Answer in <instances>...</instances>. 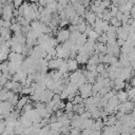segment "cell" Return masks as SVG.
<instances>
[{
  "label": "cell",
  "mask_w": 135,
  "mask_h": 135,
  "mask_svg": "<svg viewBox=\"0 0 135 135\" xmlns=\"http://www.w3.org/2000/svg\"><path fill=\"white\" fill-rule=\"evenodd\" d=\"M7 60L9 62H14V63H18V64H22V62L24 61V56L20 53H15V52H9V54L7 55Z\"/></svg>",
  "instance_id": "obj_2"
},
{
  "label": "cell",
  "mask_w": 135,
  "mask_h": 135,
  "mask_svg": "<svg viewBox=\"0 0 135 135\" xmlns=\"http://www.w3.org/2000/svg\"><path fill=\"white\" fill-rule=\"evenodd\" d=\"M28 97L27 96H23L22 95V97H20L19 99H18V102H17V104H16V109L17 110H22V108L27 103V101H28Z\"/></svg>",
  "instance_id": "obj_7"
},
{
  "label": "cell",
  "mask_w": 135,
  "mask_h": 135,
  "mask_svg": "<svg viewBox=\"0 0 135 135\" xmlns=\"http://www.w3.org/2000/svg\"><path fill=\"white\" fill-rule=\"evenodd\" d=\"M109 23H110V25H112V26H114V27H119V26H121V22L120 21H118L115 17H112L111 19H110V21H109Z\"/></svg>",
  "instance_id": "obj_13"
},
{
  "label": "cell",
  "mask_w": 135,
  "mask_h": 135,
  "mask_svg": "<svg viewBox=\"0 0 135 135\" xmlns=\"http://www.w3.org/2000/svg\"><path fill=\"white\" fill-rule=\"evenodd\" d=\"M73 102L71 101H66L65 102V107H64V111L65 113H70V112H73Z\"/></svg>",
  "instance_id": "obj_19"
},
{
  "label": "cell",
  "mask_w": 135,
  "mask_h": 135,
  "mask_svg": "<svg viewBox=\"0 0 135 135\" xmlns=\"http://www.w3.org/2000/svg\"><path fill=\"white\" fill-rule=\"evenodd\" d=\"M66 62H68V69H69V72H75L76 70H78V62L76 61V59H73V58H69L66 59Z\"/></svg>",
  "instance_id": "obj_6"
},
{
  "label": "cell",
  "mask_w": 135,
  "mask_h": 135,
  "mask_svg": "<svg viewBox=\"0 0 135 135\" xmlns=\"http://www.w3.org/2000/svg\"><path fill=\"white\" fill-rule=\"evenodd\" d=\"M69 23H70V21L66 20V19L60 20V22H59V27H60V28H64V26H65V25H69Z\"/></svg>",
  "instance_id": "obj_27"
},
{
  "label": "cell",
  "mask_w": 135,
  "mask_h": 135,
  "mask_svg": "<svg viewBox=\"0 0 135 135\" xmlns=\"http://www.w3.org/2000/svg\"><path fill=\"white\" fill-rule=\"evenodd\" d=\"M130 84H131V86H135V76L130 79Z\"/></svg>",
  "instance_id": "obj_36"
},
{
  "label": "cell",
  "mask_w": 135,
  "mask_h": 135,
  "mask_svg": "<svg viewBox=\"0 0 135 135\" xmlns=\"http://www.w3.org/2000/svg\"><path fill=\"white\" fill-rule=\"evenodd\" d=\"M119 55H120V47H119L117 44H115V45L113 46V56L116 57V58H118Z\"/></svg>",
  "instance_id": "obj_20"
},
{
  "label": "cell",
  "mask_w": 135,
  "mask_h": 135,
  "mask_svg": "<svg viewBox=\"0 0 135 135\" xmlns=\"http://www.w3.org/2000/svg\"><path fill=\"white\" fill-rule=\"evenodd\" d=\"M0 72L1 73L8 72V62L7 61H3V62L0 63Z\"/></svg>",
  "instance_id": "obj_15"
},
{
  "label": "cell",
  "mask_w": 135,
  "mask_h": 135,
  "mask_svg": "<svg viewBox=\"0 0 135 135\" xmlns=\"http://www.w3.org/2000/svg\"><path fill=\"white\" fill-rule=\"evenodd\" d=\"M18 99H19V96H18V94H15L12 98H9L7 101L12 104V105H14V107H16V104H17V102H18Z\"/></svg>",
  "instance_id": "obj_18"
},
{
  "label": "cell",
  "mask_w": 135,
  "mask_h": 135,
  "mask_svg": "<svg viewBox=\"0 0 135 135\" xmlns=\"http://www.w3.org/2000/svg\"><path fill=\"white\" fill-rule=\"evenodd\" d=\"M98 63H99L98 54L94 53L92 56H90V58H89V60H88V63H86V64H95V65H97Z\"/></svg>",
  "instance_id": "obj_9"
},
{
  "label": "cell",
  "mask_w": 135,
  "mask_h": 135,
  "mask_svg": "<svg viewBox=\"0 0 135 135\" xmlns=\"http://www.w3.org/2000/svg\"><path fill=\"white\" fill-rule=\"evenodd\" d=\"M58 71H59L61 74H64V73H68V72H69V69H68V62H66L65 59H63V61H62L61 64L59 65Z\"/></svg>",
  "instance_id": "obj_12"
},
{
  "label": "cell",
  "mask_w": 135,
  "mask_h": 135,
  "mask_svg": "<svg viewBox=\"0 0 135 135\" xmlns=\"http://www.w3.org/2000/svg\"><path fill=\"white\" fill-rule=\"evenodd\" d=\"M83 98L79 95V94H77V95H75V97H74V99H73V104H79V103H83Z\"/></svg>",
  "instance_id": "obj_16"
},
{
  "label": "cell",
  "mask_w": 135,
  "mask_h": 135,
  "mask_svg": "<svg viewBox=\"0 0 135 135\" xmlns=\"http://www.w3.org/2000/svg\"><path fill=\"white\" fill-rule=\"evenodd\" d=\"M96 66L97 65H95V64H86L85 70L89 72H93V71H96Z\"/></svg>",
  "instance_id": "obj_29"
},
{
  "label": "cell",
  "mask_w": 135,
  "mask_h": 135,
  "mask_svg": "<svg viewBox=\"0 0 135 135\" xmlns=\"http://www.w3.org/2000/svg\"><path fill=\"white\" fill-rule=\"evenodd\" d=\"M116 96H117L119 102H126L128 100V98H129L128 97V93L126 91H123V90L118 91V93H116Z\"/></svg>",
  "instance_id": "obj_8"
},
{
  "label": "cell",
  "mask_w": 135,
  "mask_h": 135,
  "mask_svg": "<svg viewBox=\"0 0 135 135\" xmlns=\"http://www.w3.org/2000/svg\"><path fill=\"white\" fill-rule=\"evenodd\" d=\"M133 5H134V3L132 2V0L127 1V2H126V4H124V6H126V11H129V12H130V11L132 9Z\"/></svg>",
  "instance_id": "obj_26"
},
{
  "label": "cell",
  "mask_w": 135,
  "mask_h": 135,
  "mask_svg": "<svg viewBox=\"0 0 135 135\" xmlns=\"http://www.w3.org/2000/svg\"><path fill=\"white\" fill-rule=\"evenodd\" d=\"M63 114H64V113H63V111H62V110H57V111H56V114H55V116L58 118V117L62 116Z\"/></svg>",
  "instance_id": "obj_34"
},
{
  "label": "cell",
  "mask_w": 135,
  "mask_h": 135,
  "mask_svg": "<svg viewBox=\"0 0 135 135\" xmlns=\"http://www.w3.org/2000/svg\"><path fill=\"white\" fill-rule=\"evenodd\" d=\"M124 85H126V81H122L118 84H115L114 85V90L115 91H120V90H123L124 89Z\"/></svg>",
  "instance_id": "obj_23"
},
{
  "label": "cell",
  "mask_w": 135,
  "mask_h": 135,
  "mask_svg": "<svg viewBox=\"0 0 135 135\" xmlns=\"http://www.w3.org/2000/svg\"><path fill=\"white\" fill-rule=\"evenodd\" d=\"M15 84H16V81H13V80L11 79V80H7V81H6V83L4 84L3 88H4L5 90H7V91H12L13 88L15 86Z\"/></svg>",
  "instance_id": "obj_14"
},
{
  "label": "cell",
  "mask_w": 135,
  "mask_h": 135,
  "mask_svg": "<svg viewBox=\"0 0 135 135\" xmlns=\"http://www.w3.org/2000/svg\"><path fill=\"white\" fill-rule=\"evenodd\" d=\"M122 17H123V13H121V12H119V11H118V13L116 14L115 18H116L118 21H120V22H121V20H122Z\"/></svg>",
  "instance_id": "obj_30"
},
{
  "label": "cell",
  "mask_w": 135,
  "mask_h": 135,
  "mask_svg": "<svg viewBox=\"0 0 135 135\" xmlns=\"http://www.w3.org/2000/svg\"><path fill=\"white\" fill-rule=\"evenodd\" d=\"M59 96H60V99L61 100H64V99H68V96H69V93L65 91V90H63L60 94H59Z\"/></svg>",
  "instance_id": "obj_28"
},
{
  "label": "cell",
  "mask_w": 135,
  "mask_h": 135,
  "mask_svg": "<svg viewBox=\"0 0 135 135\" xmlns=\"http://www.w3.org/2000/svg\"><path fill=\"white\" fill-rule=\"evenodd\" d=\"M38 4H39L40 6L46 7V5H47V0H38Z\"/></svg>",
  "instance_id": "obj_32"
},
{
  "label": "cell",
  "mask_w": 135,
  "mask_h": 135,
  "mask_svg": "<svg viewBox=\"0 0 135 135\" xmlns=\"http://www.w3.org/2000/svg\"><path fill=\"white\" fill-rule=\"evenodd\" d=\"M91 3H92L91 0H82V1H81V4H82L84 7H89V5H90Z\"/></svg>",
  "instance_id": "obj_33"
},
{
  "label": "cell",
  "mask_w": 135,
  "mask_h": 135,
  "mask_svg": "<svg viewBox=\"0 0 135 135\" xmlns=\"http://www.w3.org/2000/svg\"><path fill=\"white\" fill-rule=\"evenodd\" d=\"M117 122V118L115 115H109L108 116V119H107V122H105V126L108 127H112V126H115Z\"/></svg>",
  "instance_id": "obj_11"
},
{
  "label": "cell",
  "mask_w": 135,
  "mask_h": 135,
  "mask_svg": "<svg viewBox=\"0 0 135 135\" xmlns=\"http://www.w3.org/2000/svg\"><path fill=\"white\" fill-rule=\"evenodd\" d=\"M70 34H71V32L68 28H59L57 34H56V39H57L58 43L61 44V43L65 42L66 40H69Z\"/></svg>",
  "instance_id": "obj_1"
},
{
  "label": "cell",
  "mask_w": 135,
  "mask_h": 135,
  "mask_svg": "<svg viewBox=\"0 0 135 135\" xmlns=\"http://www.w3.org/2000/svg\"><path fill=\"white\" fill-rule=\"evenodd\" d=\"M131 116H132V119H133V120H135V112H134V111H132Z\"/></svg>",
  "instance_id": "obj_37"
},
{
  "label": "cell",
  "mask_w": 135,
  "mask_h": 135,
  "mask_svg": "<svg viewBox=\"0 0 135 135\" xmlns=\"http://www.w3.org/2000/svg\"><path fill=\"white\" fill-rule=\"evenodd\" d=\"M89 58H90V56L88 55L86 52H78L75 59L78 62V64H84V63H88Z\"/></svg>",
  "instance_id": "obj_5"
},
{
  "label": "cell",
  "mask_w": 135,
  "mask_h": 135,
  "mask_svg": "<svg viewBox=\"0 0 135 135\" xmlns=\"http://www.w3.org/2000/svg\"><path fill=\"white\" fill-rule=\"evenodd\" d=\"M11 25H12L11 21H3V26H4V27L9 28V27H11Z\"/></svg>",
  "instance_id": "obj_35"
},
{
  "label": "cell",
  "mask_w": 135,
  "mask_h": 135,
  "mask_svg": "<svg viewBox=\"0 0 135 135\" xmlns=\"http://www.w3.org/2000/svg\"><path fill=\"white\" fill-rule=\"evenodd\" d=\"M23 4V0H13V5L15 8H19Z\"/></svg>",
  "instance_id": "obj_25"
},
{
  "label": "cell",
  "mask_w": 135,
  "mask_h": 135,
  "mask_svg": "<svg viewBox=\"0 0 135 135\" xmlns=\"http://www.w3.org/2000/svg\"><path fill=\"white\" fill-rule=\"evenodd\" d=\"M116 35H117V38L122 39V40L126 41L128 39V37H129V31L121 25V26L116 28Z\"/></svg>",
  "instance_id": "obj_4"
},
{
  "label": "cell",
  "mask_w": 135,
  "mask_h": 135,
  "mask_svg": "<svg viewBox=\"0 0 135 135\" xmlns=\"http://www.w3.org/2000/svg\"><path fill=\"white\" fill-rule=\"evenodd\" d=\"M49 127H50V130L60 132V129L62 128V123L59 122V121H54V122H51V123L49 124Z\"/></svg>",
  "instance_id": "obj_10"
},
{
  "label": "cell",
  "mask_w": 135,
  "mask_h": 135,
  "mask_svg": "<svg viewBox=\"0 0 135 135\" xmlns=\"http://www.w3.org/2000/svg\"><path fill=\"white\" fill-rule=\"evenodd\" d=\"M127 93H128V97H129V99H131L132 97H134V96H135V86H132L130 90L127 91Z\"/></svg>",
  "instance_id": "obj_24"
},
{
  "label": "cell",
  "mask_w": 135,
  "mask_h": 135,
  "mask_svg": "<svg viewBox=\"0 0 135 135\" xmlns=\"http://www.w3.org/2000/svg\"><path fill=\"white\" fill-rule=\"evenodd\" d=\"M133 111H134V112H135V107H134V109H133Z\"/></svg>",
  "instance_id": "obj_39"
},
{
  "label": "cell",
  "mask_w": 135,
  "mask_h": 135,
  "mask_svg": "<svg viewBox=\"0 0 135 135\" xmlns=\"http://www.w3.org/2000/svg\"><path fill=\"white\" fill-rule=\"evenodd\" d=\"M105 71V68H104V64L103 63H98L97 66H96V72L100 75L101 73H103Z\"/></svg>",
  "instance_id": "obj_22"
},
{
  "label": "cell",
  "mask_w": 135,
  "mask_h": 135,
  "mask_svg": "<svg viewBox=\"0 0 135 135\" xmlns=\"http://www.w3.org/2000/svg\"><path fill=\"white\" fill-rule=\"evenodd\" d=\"M97 40H98V42L105 44V43L108 42V36H107V34H105V33H102L101 35H99V37H98Z\"/></svg>",
  "instance_id": "obj_17"
},
{
  "label": "cell",
  "mask_w": 135,
  "mask_h": 135,
  "mask_svg": "<svg viewBox=\"0 0 135 135\" xmlns=\"http://www.w3.org/2000/svg\"><path fill=\"white\" fill-rule=\"evenodd\" d=\"M63 61V59L61 58H53L51 59L49 62H47V69L51 70V71H54V70H58L59 65L61 64V62Z\"/></svg>",
  "instance_id": "obj_3"
},
{
  "label": "cell",
  "mask_w": 135,
  "mask_h": 135,
  "mask_svg": "<svg viewBox=\"0 0 135 135\" xmlns=\"http://www.w3.org/2000/svg\"><path fill=\"white\" fill-rule=\"evenodd\" d=\"M94 1H96V0H91V2H92V3H93V2H94Z\"/></svg>",
  "instance_id": "obj_38"
},
{
  "label": "cell",
  "mask_w": 135,
  "mask_h": 135,
  "mask_svg": "<svg viewBox=\"0 0 135 135\" xmlns=\"http://www.w3.org/2000/svg\"><path fill=\"white\" fill-rule=\"evenodd\" d=\"M126 43V41L124 40H122V39H119V38H117V40H116V44L119 46V47H121L123 44Z\"/></svg>",
  "instance_id": "obj_31"
},
{
  "label": "cell",
  "mask_w": 135,
  "mask_h": 135,
  "mask_svg": "<svg viewBox=\"0 0 135 135\" xmlns=\"http://www.w3.org/2000/svg\"><path fill=\"white\" fill-rule=\"evenodd\" d=\"M98 37H99V35H98L94 30L88 35V38H89V39H92V40H94V41H96V40L98 39Z\"/></svg>",
  "instance_id": "obj_21"
}]
</instances>
